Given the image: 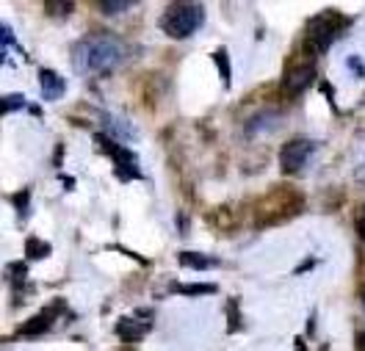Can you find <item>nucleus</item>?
I'll return each mask as SVG.
<instances>
[{
	"label": "nucleus",
	"mask_w": 365,
	"mask_h": 351,
	"mask_svg": "<svg viewBox=\"0 0 365 351\" xmlns=\"http://www.w3.org/2000/svg\"><path fill=\"white\" fill-rule=\"evenodd\" d=\"M128 58H130V45L111 31H91L69 50L75 75H108L119 70Z\"/></svg>",
	"instance_id": "f257e3e1"
},
{
	"label": "nucleus",
	"mask_w": 365,
	"mask_h": 351,
	"mask_svg": "<svg viewBox=\"0 0 365 351\" xmlns=\"http://www.w3.org/2000/svg\"><path fill=\"white\" fill-rule=\"evenodd\" d=\"M346 25H349V17H343L341 11H335V9H327V11H321L316 17H310L307 25H304L302 50L307 56H313V58L321 56V53H327L332 47V42L343 33Z\"/></svg>",
	"instance_id": "f03ea898"
},
{
	"label": "nucleus",
	"mask_w": 365,
	"mask_h": 351,
	"mask_svg": "<svg viewBox=\"0 0 365 351\" xmlns=\"http://www.w3.org/2000/svg\"><path fill=\"white\" fill-rule=\"evenodd\" d=\"M205 23V9L202 3H194V0H178V3H169L160 14V31L172 39H188L194 36Z\"/></svg>",
	"instance_id": "7ed1b4c3"
},
{
	"label": "nucleus",
	"mask_w": 365,
	"mask_h": 351,
	"mask_svg": "<svg viewBox=\"0 0 365 351\" xmlns=\"http://www.w3.org/2000/svg\"><path fill=\"white\" fill-rule=\"evenodd\" d=\"M304 197L294 188H277L272 194H266L257 205V224H277V221H288L294 213L302 211Z\"/></svg>",
	"instance_id": "20e7f679"
},
{
	"label": "nucleus",
	"mask_w": 365,
	"mask_h": 351,
	"mask_svg": "<svg viewBox=\"0 0 365 351\" xmlns=\"http://www.w3.org/2000/svg\"><path fill=\"white\" fill-rule=\"evenodd\" d=\"M313 155H316V141L302 139V136L285 141L282 150H279V169H282V174H299Z\"/></svg>",
	"instance_id": "39448f33"
},
{
	"label": "nucleus",
	"mask_w": 365,
	"mask_h": 351,
	"mask_svg": "<svg viewBox=\"0 0 365 351\" xmlns=\"http://www.w3.org/2000/svg\"><path fill=\"white\" fill-rule=\"evenodd\" d=\"M64 307H67V302L64 299H56V302H50V305H45L34 318H28L25 324H20L17 327V332H14V337H36V335H42V332H47V329H53V324H56V318L64 313Z\"/></svg>",
	"instance_id": "423d86ee"
},
{
	"label": "nucleus",
	"mask_w": 365,
	"mask_h": 351,
	"mask_svg": "<svg viewBox=\"0 0 365 351\" xmlns=\"http://www.w3.org/2000/svg\"><path fill=\"white\" fill-rule=\"evenodd\" d=\"M316 83V58L307 56L297 64H288L285 75H282V89L288 94H302L307 86Z\"/></svg>",
	"instance_id": "0eeeda50"
},
{
	"label": "nucleus",
	"mask_w": 365,
	"mask_h": 351,
	"mask_svg": "<svg viewBox=\"0 0 365 351\" xmlns=\"http://www.w3.org/2000/svg\"><path fill=\"white\" fill-rule=\"evenodd\" d=\"M97 117H100V133H106V136H111L114 141L119 144H130V141L138 139L136 127H133V122L125 117H119V114H111V111H97Z\"/></svg>",
	"instance_id": "6e6552de"
},
{
	"label": "nucleus",
	"mask_w": 365,
	"mask_h": 351,
	"mask_svg": "<svg viewBox=\"0 0 365 351\" xmlns=\"http://www.w3.org/2000/svg\"><path fill=\"white\" fill-rule=\"evenodd\" d=\"M150 324L153 321H141V313H133V315H122L116 321V337L122 343H138L147 332H150Z\"/></svg>",
	"instance_id": "1a4fd4ad"
},
{
	"label": "nucleus",
	"mask_w": 365,
	"mask_h": 351,
	"mask_svg": "<svg viewBox=\"0 0 365 351\" xmlns=\"http://www.w3.org/2000/svg\"><path fill=\"white\" fill-rule=\"evenodd\" d=\"M91 139H94V147H100V150H103V155H108L116 166L136 164V152H130L125 144L114 141L111 136H106V133H94Z\"/></svg>",
	"instance_id": "9d476101"
},
{
	"label": "nucleus",
	"mask_w": 365,
	"mask_h": 351,
	"mask_svg": "<svg viewBox=\"0 0 365 351\" xmlns=\"http://www.w3.org/2000/svg\"><path fill=\"white\" fill-rule=\"evenodd\" d=\"M39 86H42V97H45L47 103L61 100L64 92H67V80L56 70H39Z\"/></svg>",
	"instance_id": "9b49d317"
},
{
	"label": "nucleus",
	"mask_w": 365,
	"mask_h": 351,
	"mask_svg": "<svg viewBox=\"0 0 365 351\" xmlns=\"http://www.w3.org/2000/svg\"><path fill=\"white\" fill-rule=\"evenodd\" d=\"M178 263L182 268H197V271H207V268H219L222 260L202 255V252H178Z\"/></svg>",
	"instance_id": "f8f14e48"
},
{
	"label": "nucleus",
	"mask_w": 365,
	"mask_h": 351,
	"mask_svg": "<svg viewBox=\"0 0 365 351\" xmlns=\"http://www.w3.org/2000/svg\"><path fill=\"white\" fill-rule=\"evenodd\" d=\"M279 119L282 117L274 114V111H257V114L247 122V136L255 139V136H260V133H269V130H274V125H277Z\"/></svg>",
	"instance_id": "ddd939ff"
},
{
	"label": "nucleus",
	"mask_w": 365,
	"mask_h": 351,
	"mask_svg": "<svg viewBox=\"0 0 365 351\" xmlns=\"http://www.w3.org/2000/svg\"><path fill=\"white\" fill-rule=\"evenodd\" d=\"M172 290L175 293H182V296H210V293H216L219 290V285H213V282H172Z\"/></svg>",
	"instance_id": "4468645a"
},
{
	"label": "nucleus",
	"mask_w": 365,
	"mask_h": 351,
	"mask_svg": "<svg viewBox=\"0 0 365 351\" xmlns=\"http://www.w3.org/2000/svg\"><path fill=\"white\" fill-rule=\"evenodd\" d=\"M25 277H28V263L25 260H11L9 266H6V280H9V285L14 288V290H23L25 285Z\"/></svg>",
	"instance_id": "2eb2a0df"
},
{
	"label": "nucleus",
	"mask_w": 365,
	"mask_h": 351,
	"mask_svg": "<svg viewBox=\"0 0 365 351\" xmlns=\"http://www.w3.org/2000/svg\"><path fill=\"white\" fill-rule=\"evenodd\" d=\"M50 252H53V246H50L47 241H42V238H36V235H31V238L25 241V255H28V260H31V263L45 260Z\"/></svg>",
	"instance_id": "dca6fc26"
},
{
	"label": "nucleus",
	"mask_w": 365,
	"mask_h": 351,
	"mask_svg": "<svg viewBox=\"0 0 365 351\" xmlns=\"http://www.w3.org/2000/svg\"><path fill=\"white\" fill-rule=\"evenodd\" d=\"M213 61H216V70H219V78H222V86L230 89V83H232V70H230L227 47H219V50L213 53Z\"/></svg>",
	"instance_id": "f3484780"
},
{
	"label": "nucleus",
	"mask_w": 365,
	"mask_h": 351,
	"mask_svg": "<svg viewBox=\"0 0 365 351\" xmlns=\"http://www.w3.org/2000/svg\"><path fill=\"white\" fill-rule=\"evenodd\" d=\"M133 6H136L133 0H100V3H97V9H100L103 14H108V17L125 14V11H130Z\"/></svg>",
	"instance_id": "a211bd4d"
},
{
	"label": "nucleus",
	"mask_w": 365,
	"mask_h": 351,
	"mask_svg": "<svg viewBox=\"0 0 365 351\" xmlns=\"http://www.w3.org/2000/svg\"><path fill=\"white\" fill-rule=\"evenodd\" d=\"M11 205H14V211L20 219L28 216V208H31V186H25L23 191H17V194H11V197H6Z\"/></svg>",
	"instance_id": "6ab92c4d"
},
{
	"label": "nucleus",
	"mask_w": 365,
	"mask_h": 351,
	"mask_svg": "<svg viewBox=\"0 0 365 351\" xmlns=\"http://www.w3.org/2000/svg\"><path fill=\"white\" fill-rule=\"evenodd\" d=\"M244 321H241V307L238 299H230L227 302V332H241Z\"/></svg>",
	"instance_id": "aec40b11"
},
{
	"label": "nucleus",
	"mask_w": 365,
	"mask_h": 351,
	"mask_svg": "<svg viewBox=\"0 0 365 351\" xmlns=\"http://www.w3.org/2000/svg\"><path fill=\"white\" fill-rule=\"evenodd\" d=\"M114 174L119 183H130V180H141V169L136 164H125V166H114Z\"/></svg>",
	"instance_id": "412c9836"
},
{
	"label": "nucleus",
	"mask_w": 365,
	"mask_h": 351,
	"mask_svg": "<svg viewBox=\"0 0 365 351\" xmlns=\"http://www.w3.org/2000/svg\"><path fill=\"white\" fill-rule=\"evenodd\" d=\"M45 11L50 17H69L75 11V3H58V0H50L45 3Z\"/></svg>",
	"instance_id": "4be33fe9"
},
{
	"label": "nucleus",
	"mask_w": 365,
	"mask_h": 351,
	"mask_svg": "<svg viewBox=\"0 0 365 351\" xmlns=\"http://www.w3.org/2000/svg\"><path fill=\"white\" fill-rule=\"evenodd\" d=\"M20 108H28L23 94H6V97H3V114H14V111H20Z\"/></svg>",
	"instance_id": "5701e85b"
},
{
	"label": "nucleus",
	"mask_w": 365,
	"mask_h": 351,
	"mask_svg": "<svg viewBox=\"0 0 365 351\" xmlns=\"http://www.w3.org/2000/svg\"><path fill=\"white\" fill-rule=\"evenodd\" d=\"M346 67H349V72H351V75H354L357 80H360V78H363V75H365L363 61H360L357 56H349V58H346Z\"/></svg>",
	"instance_id": "b1692460"
},
{
	"label": "nucleus",
	"mask_w": 365,
	"mask_h": 351,
	"mask_svg": "<svg viewBox=\"0 0 365 351\" xmlns=\"http://www.w3.org/2000/svg\"><path fill=\"white\" fill-rule=\"evenodd\" d=\"M354 230L360 235V241H365V202L357 208V213H354Z\"/></svg>",
	"instance_id": "393cba45"
},
{
	"label": "nucleus",
	"mask_w": 365,
	"mask_h": 351,
	"mask_svg": "<svg viewBox=\"0 0 365 351\" xmlns=\"http://www.w3.org/2000/svg\"><path fill=\"white\" fill-rule=\"evenodd\" d=\"M0 39H3V50L11 45V47H17V39H14V31L9 28V25L3 23L0 25Z\"/></svg>",
	"instance_id": "a878e982"
},
{
	"label": "nucleus",
	"mask_w": 365,
	"mask_h": 351,
	"mask_svg": "<svg viewBox=\"0 0 365 351\" xmlns=\"http://www.w3.org/2000/svg\"><path fill=\"white\" fill-rule=\"evenodd\" d=\"M316 263H319V260H316V258H307V260H304V263H302V266H297V268H294V274H304V271H310V268H316Z\"/></svg>",
	"instance_id": "bb28decb"
},
{
	"label": "nucleus",
	"mask_w": 365,
	"mask_h": 351,
	"mask_svg": "<svg viewBox=\"0 0 365 351\" xmlns=\"http://www.w3.org/2000/svg\"><path fill=\"white\" fill-rule=\"evenodd\" d=\"M319 89L324 94H327V100H329V105H335V94H332V86H329V83H327V80H321L319 83Z\"/></svg>",
	"instance_id": "cd10ccee"
},
{
	"label": "nucleus",
	"mask_w": 365,
	"mask_h": 351,
	"mask_svg": "<svg viewBox=\"0 0 365 351\" xmlns=\"http://www.w3.org/2000/svg\"><path fill=\"white\" fill-rule=\"evenodd\" d=\"M357 351H365V332H357Z\"/></svg>",
	"instance_id": "c85d7f7f"
},
{
	"label": "nucleus",
	"mask_w": 365,
	"mask_h": 351,
	"mask_svg": "<svg viewBox=\"0 0 365 351\" xmlns=\"http://www.w3.org/2000/svg\"><path fill=\"white\" fill-rule=\"evenodd\" d=\"M357 177H360V180L365 183V158L360 161V166H357Z\"/></svg>",
	"instance_id": "c756f323"
},
{
	"label": "nucleus",
	"mask_w": 365,
	"mask_h": 351,
	"mask_svg": "<svg viewBox=\"0 0 365 351\" xmlns=\"http://www.w3.org/2000/svg\"><path fill=\"white\" fill-rule=\"evenodd\" d=\"M294 349H297V351H307V349H304V337H297V340H294Z\"/></svg>",
	"instance_id": "7c9ffc66"
},
{
	"label": "nucleus",
	"mask_w": 365,
	"mask_h": 351,
	"mask_svg": "<svg viewBox=\"0 0 365 351\" xmlns=\"http://www.w3.org/2000/svg\"><path fill=\"white\" fill-rule=\"evenodd\" d=\"M360 302H363V310H365V285H363V290H360Z\"/></svg>",
	"instance_id": "2f4dec72"
},
{
	"label": "nucleus",
	"mask_w": 365,
	"mask_h": 351,
	"mask_svg": "<svg viewBox=\"0 0 365 351\" xmlns=\"http://www.w3.org/2000/svg\"><path fill=\"white\" fill-rule=\"evenodd\" d=\"M363 158H365V152H363Z\"/></svg>",
	"instance_id": "473e14b6"
}]
</instances>
